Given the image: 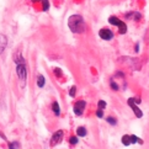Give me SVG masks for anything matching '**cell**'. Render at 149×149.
<instances>
[{"instance_id":"obj_15","label":"cell","mask_w":149,"mask_h":149,"mask_svg":"<svg viewBox=\"0 0 149 149\" xmlns=\"http://www.w3.org/2000/svg\"><path fill=\"white\" fill-rule=\"evenodd\" d=\"M42 6H43L44 11H47L48 8H49V1H48V0H42Z\"/></svg>"},{"instance_id":"obj_11","label":"cell","mask_w":149,"mask_h":149,"mask_svg":"<svg viewBox=\"0 0 149 149\" xmlns=\"http://www.w3.org/2000/svg\"><path fill=\"white\" fill-rule=\"evenodd\" d=\"M15 62H16V64H25V59H24V57L20 54V53H17L16 55H15Z\"/></svg>"},{"instance_id":"obj_9","label":"cell","mask_w":149,"mask_h":149,"mask_svg":"<svg viewBox=\"0 0 149 149\" xmlns=\"http://www.w3.org/2000/svg\"><path fill=\"white\" fill-rule=\"evenodd\" d=\"M77 136L78 137H85L86 136V129L84 127H78L77 128Z\"/></svg>"},{"instance_id":"obj_20","label":"cell","mask_w":149,"mask_h":149,"mask_svg":"<svg viewBox=\"0 0 149 149\" xmlns=\"http://www.w3.org/2000/svg\"><path fill=\"white\" fill-rule=\"evenodd\" d=\"M139 138L136 137V136H131V144H134V143H138Z\"/></svg>"},{"instance_id":"obj_2","label":"cell","mask_w":149,"mask_h":149,"mask_svg":"<svg viewBox=\"0 0 149 149\" xmlns=\"http://www.w3.org/2000/svg\"><path fill=\"white\" fill-rule=\"evenodd\" d=\"M127 104L129 105V107H131L132 110H133V112H134V115L137 116L138 118H141L142 116H143V112L141 110H139V107L137 106V104H136V100H134V97H131V99H128V101H127Z\"/></svg>"},{"instance_id":"obj_3","label":"cell","mask_w":149,"mask_h":149,"mask_svg":"<svg viewBox=\"0 0 149 149\" xmlns=\"http://www.w3.org/2000/svg\"><path fill=\"white\" fill-rule=\"evenodd\" d=\"M16 72H17L18 79H20V80L22 81V84H25V81H26V75H27V73H26V66H25V64H17Z\"/></svg>"},{"instance_id":"obj_18","label":"cell","mask_w":149,"mask_h":149,"mask_svg":"<svg viewBox=\"0 0 149 149\" xmlns=\"http://www.w3.org/2000/svg\"><path fill=\"white\" fill-rule=\"evenodd\" d=\"M107 122H109L110 124L115 126L116 123H117V121H116V118H113V117H107Z\"/></svg>"},{"instance_id":"obj_7","label":"cell","mask_w":149,"mask_h":149,"mask_svg":"<svg viewBox=\"0 0 149 149\" xmlns=\"http://www.w3.org/2000/svg\"><path fill=\"white\" fill-rule=\"evenodd\" d=\"M6 44H8V40L4 35H0V54H1L4 51L6 48Z\"/></svg>"},{"instance_id":"obj_16","label":"cell","mask_w":149,"mask_h":149,"mask_svg":"<svg viewBox=\"0 0 149 149\" xmlns=\"http://www.w3.org/2000/svg\"><path fill=\"white\" fill-rule=\"evenodd\" d=\"M9 149H18V143L17 142L9 143Z\"/></svg>"},{"instance_id":"obj_19","label":"cell","mask_w":149,"mask_h":149,"mask_svg":"<svg viewBox=\"0 0 149 149\" xmlns=\"http://www.w3.org/2000/svg\"><path fill=\"white\" fill-rule=\"evenodd\" d=\"M75 91H77V87L75 86H72V89L69 90V95H70L72 97L75 96Z\"/></svg>"},{"instance_id":"obj_22","label":"cell","mask_w":149,"mask_h":149,"mask_svg":"<svg viewBox=\"0 0 149 149\" xmlns=\"http://www.w3.org/2000/svg\"><path fill=\"white\" fill-rule=\"evenodd\" d=\"M69 143H70V144H77L78 143V138L77 137H70V139H69Z\"/></svg>"},{"instance_id":"obj_17","label":"cell","mask_w":149,"mask_h":149,"mask_svg":"<svg viewBox=\"0 0 149 149\" xmlns=\"http://www.w3.org/2000/svg\"><path fill=\"white\" fill-rule=\"evenodd\" d=\"M97 105H99V109H100V110H104V109L106 107V102H105L104 100H100L99 102H97Z\"/></svg>"},{"instance_id":"obj_25","label":"cell","mask_w":149,"mask_h":149,"mask_svg":"<svg viewBox=\"0 0 149 149\" xmlns=\"http://www.w3.org/2000/svg\"><path fill=\"white\" fill-rule=\"evenodd\" d=\"M31 1H33V3H36V1H41V0H31Z\"/></svg>"},{"instance_id":"obj_12","label":"cell","mask_w":149,"mask_h":149,"mask_svg":"<svg viewBox=\"0 0 149 149\" xmlns=\"http://www.w3.org/2000/svg\"><path fill=\"white\" fill-rule=\"evenodd\" d=\"M122 143L124 146H129V144H131V136H129V134H124L122 137Z\"/></svg>"},{"instance_id":"obj_1","label":"cell","mask_w":149,"mask_h":149,"mask_svg":"<svg viewBox=\"0 0 149 149\" xmlns=\"http://www.w3.org/2000/svg\"><path fill=\"white\" fill-rule=\"evenodd\" d=\"M68 26L74 33H83L85 31V22H84V18L80 15H73L69 17Z\"/></svg>"},{"instance_id":"obj_23","label":"cell","mask_w":149,"mask_h":149,"mask_svg":"<svg viewBox=\"0 0 149 149\" xmlns=\"http://www.w3.org/2000/svg\"><path fill=\"white\" fill-rule=\"evenodd\" d=\"M96 116H97L99 118H102V117H104V112H102V110H99V111H97V112H96Z\"/></svg>"},{"instance_id":"obj_21","label":"cell","mask_w":149,"mask_h":149,"mask_svg":"<svg viewBox=\"0 0 149 149\" xmlns=\"http://www.w3.org/2000/svg\"><path fill=\"white\" fill-rule=\"evenodd\" d=\"M54 73H55V77H57V78H59L60 75H62V70H60L59 68H55L54 69Z\"/></svg>"},{"instance_id":"obj_6","label":"cell","mask_w":149,"mask_h":149,"mask_svg":"<svg viewBox=\"0 0 149 149\" xmlns=\"http://www.w3.org/2000/svg\"><path fill=\"white\" fill-rule=\"evenodd\" d=\"M62 139H63V131H57L51 138V146H55V144L60 143Z\"/></svg>"},{"instance_id":"obj_24","label":"cell","mask_w":149,"mask_h":149,"mask_svg":"<svg viewBox=\"0 0 149 149\" xmlns=\"http://www.w3.org/2000/svg\"><path fill=\"white\" fill-rule=\"evenodd\" d=\"M111 87H112L113 90H118V86H117V84H116L115 81H111Z\"/></svg>"},{"instance_id":"obj_4","label":"cell","mask_w":149,"mask_h":149,"mask_svg":"<svg viewBox=\"0 0 149 149\" xmlns=\"http://www.w3.org/2000/svg\"><path fill=\"white\" fill-rule=\"evenodd\" d=\"M85 106H86V102L81 100V101H78L75 105H74V113H75L77 116H80L83 115L84 110H85Z\"/></svg>"},{"instance_id":"obj_10","label":"cell","mask_w":149,"mask_h":149,"mask_svg":"<svg viewBox=\"0 0 149 149\" xmlns=\"http://www.w3.org/2000/svg\"><path fill=\"white\" fill-rule=\"evenodd\" d=\"M44 83H46L44 77L42 75V74H40L38 78H37V85H38L40 87H43V86H44Z\"/></svg>"},{"instance_id":"obj_13","label":"cell","mask_w":149,"mask_h":149,"mask_svg":"<svg viewBox=\"0 0 149 149\" xmlns=\"http://www.w3.org/2000/svg\"><path fill=\"white\" fill-rule=\"evenodd\" d=\"M109 22H110V24H112V25H115V26H118L121 20H120V18H117V17H115V16H111L109 18Z\"/></svg>"},{"instance_id":"obj_5","label":"cell","mask_w":149,"mask_h":149,"mask_svg":"<svg viewBox=\"0 0 149 149\" xmlns=\"http://www.w3.org/2000/svg\"><path fill=\"white\" fill-rule=\"evenodd\" d=\"M99 35H100L101 38H102V40H105V41H110V40H112V38H113L112 31L109 30V29H102V30H100Z\"/></svg>"},{"instance_id":"obj_8","label":"cell","mask_w":149,"mask_h":149,"mask_svg":"<svg viewBox=\"0 0 149 149\" xmlns=\"http://www.w3.org/2000/svg\"><path fill=\"white\" fill-rule=\"evenodd\" d=\"M117 27H118L120 33H122V35H123V33H126V32H127V26H126V24H124L123 21H121Z\"/></svg>"},{"instance_id":"obj_14","label":"cell","mask_w":149,"mask_h":149,"mask_svg":"<svg viewBox=\"0 0 149 149\" xmlns=\"http://www.w3.org/2000/svg\"><path fill=\"white\" fill-rule=\"evenodd\" d=\"M52 110H53V112L59 116L60 113V109H59V105H58V102H53V105H52Z\"/></svg>"}]
</instances>
